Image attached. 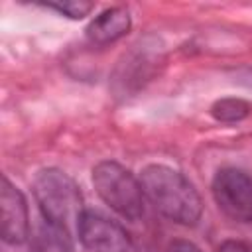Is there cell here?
Listing matches in <instances>:
<instances>
[{
	"instance_id": "1",
	"label": "cell",
	"mask_w": 252,
	"mask_h": 252,
	"mask_svg": "<svg viewBox=\"0 0 252 252\" xmlns=\"http://www.w3.org/2000/svg\"><path fill=\"white\" fill-rule=\"evenodd\" d=\"M144 197L165 219L179 224H195L201 217L203 203L193 183L167 165H148L140 175Z\"/></svg>"
},
{
	"instance_id": "2",
	"label": "cell",
	"mask_w": 252,
	"mask_h": 252,
	"mask_svg": "<svg viewBox=\"0 0 252 252\" xmlns=\"http://www.w3.org/2000/svg\"><path fill=\"white\" fill-rule=\"evenodd\" d=\"M33 195L47 222L69 230L83 215V197L77 183L59 169H43L33 179Z\"/></svg>"
},
{
	"instance_id": "3",
	"label": "cell",
	"mask_w": 252,
	"mask_h": 252,
	"mask_svg": "<svg viewBox=\"0 0 252 252\" xmlns=\"http://www.w3.org/2000/svg\"><path fill=\"white\" fill-rule=\"evenodd\" d=\"M93 183L100 199L120 217L136 220L144 215V189L130 169L116 161H100L93 169Z\"/></svg>"
},
{
	"instance_id": "4",
	"label": "cell",
	"mask_w": 252,
	"mask_h": 252,
	"mask_svg": "<svg viewBox=\"0 0 252 252\" xmlns=\"http://www.w3.org/2000/svg\"><path fill=\"white\" fill-rule=\"evenodd\" d=\"M213 197L232 220L252 222V177L236 167L220 169L213 179Z\"/></svg>"
},
{
	"instance_id": "5",
	"label": "cell",
	"mask_w": 252,
	"mask_h": 252,
	"mask_svg": "<svg viewBox=\"0 0 252 252\" xmlns=\"http://www.w3.org/2000/svg\"><path fill=\"white\" fill-rule=\"evenodd\" d=\"M77 234L91 252H128L130 236L114 220L96 211H83L77 222Z\"/></svg>"
},
{
	"instance_id": "6",
	"label": "cell",
	"mask_w": 252,
	"mask_h": 252,
	"mask_svg": "<svg viewBox=\"0 0 252 252\" xmlns=\"http://www.w3.org/2000/svg\"><path fill=\"white\" fill-rule=\"evenodd\" d=\"M0 219H2V238L8 244H22L30 234L28 205L18 187H14L8 177H2L0 187Z\"/></svg>"
},
{
	"instance_id": "7",
	"label": "cell",
	"mask_w": 252,
	"mask_h": 252,
	"mask_svg": "<svg viewBox=\"0 0 252 252\" xmlns=\"http://www.w3.org/2000/svg\"><path fill=\"white\" fill-rule=\"evenodd\" d=\"M130 30V14L124 8H108L102 14H98L87 28V37L96 43L104 45L110 41H116Z\"/></svg>"
},
{
	"instance_id": "8",
	"label": "cell",
	"mask_w": 252,
	"mask_h": 252,
	"mask_svg": "<svg viewBox=\"0 0 252 252\" xmlns=\"http://www.w3.org/2000/svg\"><path fill=\"white\" fill-rule=\"evenodd\" d=\"M30 252H73L69 230L43 220V224H39L37 230L32 234Z\"/></svg>"
},
{
	"instance_id": "9",
	"label": "cell",
	"mask_w": 252,
	"mask_h": 252,
	"mask_svg": "<svg viewBox=\"0 0 252 252\" xmlns=\"http://www.w3.org/2000/svg\"><path fill=\"white\" fill-rule=\"evenodd\" d=\"M248 112H250V106L242 98H220L211 106V114L219 122H238L246 118Z\"/></svg>"
},
{
	"instance_id": "10",
	"label": "cell",
	"mask_w": 252,
	"mask_h": 252,
	"mask_svg": "<svg viewBox=\"0 0 252 252\" xmlns=\"http://www.w3.org/2000/svg\"><path fill=\"white\" fill-rule=\"evenodd\" d=\"M47 8L51 10H57L59 14H65L69 18H83L87 16L91 10H93V4L91 2H51V4H45Z\"/></svg>"
},
{
	"instance_id": "11",
	"label": "cell",
	"mask_w": 252,
	"mask_h": 252,
	"mask_svg": "<svg viewBox=\"0 0 252 252\" xmlns=\"http://www.w3.org/2000/svg\"><path fill=\"white\" fill-rule=\"evenodd\" d=\"M219 252H252V246L242 240H224L219 246Z\"/></svg>"
},
{
	"instance_id": "12",
	"label": "cell",
	"mask_w": 252,
	"mask_h": 252,
	"mask_svg": "<svg viewBox=\"0 0 252 252\" xmlns=\"http://www.w3.org/2000/svg\"><path fill=\"white\" fill-rule=\"evenodd\" d=\"M167 252H201V250L189 240H175V242L169 244Z\"/></svg>"
}]
</instances>
